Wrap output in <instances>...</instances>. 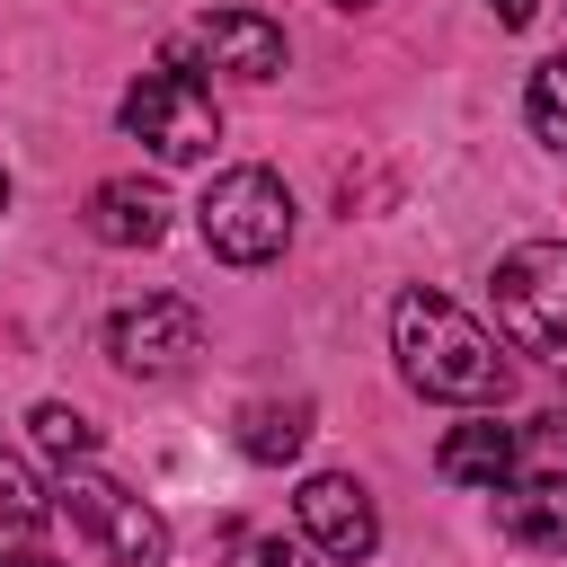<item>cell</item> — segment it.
Here are the masks:
<instances>
[{
    "label": "cell",
    "instance_id": "cell-1",
    "mask_svg": "<svg viewBox=\"0 0 567 567\" xmlns=\"http://www.w3.org/2000/svg\"><path fill=\"white\" fill-rule=\"evenodd\" d=\"M390 354H399L408 390H425V399H443V408H496V399H505V346H496L470 310H452L443 292H399V310H390Z\"/></svg>",
    "mask_w": 567,
    "mask_h": 567
},
{
    "label": "cell",
    "instance_id": "cell-2",
    "mask_svg": "<svg viewBox=\"0 0 567 567\" xmlns=\"http://www.w3.org/2000/svg\"><path fill=\"white\" fill-rule=\"evenodd\" d=\"M496 337L549 372H567V239H523L496 257Z\"/></svg>",
    "mask_w": 567,
    "mask_h": 567
},
{
    "label": "cell",
    "instance_id": "cell-3",
    "mask_svg": "<svg viewBox=\"0 0 567 567\" xmlns=\"http://www.w3.org/2000/svg\"><path fill=\"white\" fill-rule=\"evenodd\" d=\"M124 133L159 159V168H195V159H213V142H221V115H213V89L195 80V71H177V62H159V71H142L133 89H124Z\"/></svg>",
    "mask_w": 567,
    "mask_h": 567
},
{
    "label": "cell",
    "instance_id": "cell-4",
    "mask_svg": "<svg viewBox=\"0 0 567 567\" xmlns=\"http://www.w3.org/2000/svg\"><path fill=\"white\" fill-rule=\"evenodd\" d=\"M195 230H204L213 257L266 266V257H284V239H292V195H284L275 168H221V177L204 186V204H195Z\"/></svg>",
    "mask_w": 567,
    "mask_h": 567
},
{
    "label": "cell",
    "instance_id": "cell-5",
    "mask_svg": "<svg viewBox=\"0 0 567 567\" xmlns=\"http://www.w3.org/2000/svg\"><path fill=\"white\" fill-rule=\"evenodd\" d=\"M53 514H71V523L115 558V567H168V523H159L124 478H106V470H89V461H71V470H62Z\"/></svg>",
    "mask_w": 567,
    "mask_h": 567
},
{
    "label": "cell",
    "instance_id": "cell-6",
    "mask_svg": "<svg viewBox=\"0 0 567 567\" xmlns=\"http://www.w3.org/2000/svg\"><path fill=\"white\" fill-rule=\"evenodd\" d=\"M106 354L133 381H168V372H186L204 354V310L177 301V292H151V301H133V310L106 319Z\"/></svg>",
    "mask_w": 567,
    "mask_h": 567
},
{
    "label": "cell",
    "instance_id": "cell-7",
    "mask_svg": "<svg viewBox=\"0 0 567 567\" xmlns=\"http://www.w3.org/2000/svg\"><path fill=\"white\" fill-rule=\"evenodd\" d=\"M168 62L186 71V62H213V71H230V80H275L284 71V27L266 18V9H204L186 35H168Z\"/></svg>",
    "mask_w": 567,
    "mask_h": 567
},
{
    "label": "cell",
    "instance_id": "cell-8",
    "mask_svg": "<svg viewBox=\"0 0 567 567\" xmlns=\"http://www.w3.org/2000/svg\"><path fill=\"white\" fill-rule=\"evenodd\" d=\"M292 514H301V540H310L319 558H346V567H354V558H372V549H381V514H372L363 478H346V470L301 478Z\"/></svg>",
    "mask_w": 567,
    "mask_h": 567
},
{
    "label": "cell",
    "instance_id": "cell-9",
    "mask_svg": "<svg viewBox=\"0 0 567 567\" xmlns=\"http://www.w3.org/2000/svg\"><path fill=\"white\" fill-rule=\"evenodd\" d=\"M496 496V532L523 540V549H567V470H540V478H505L487 487Z\"/></svg>",
    "mask_w": 567,
    "mask_h": 567
},
{
    "label": "cell",
    "instance_id": "cell-10",
    "mask_svg": "<svg viewBox=\"0 0 567 567\" xmlns=\"http://www.w3.org/2000/svg\"><path fill=\"white\" fill-rule=\"evenodd\" d=\"M89 239H106V248H159V239H168V204H159V186H142V177H106V186L89 195Z\"/></svg>",
    "mask_w": 567,
    "mask_h": 567
},
{
    "label": "cell",
    "instance_id": "cell-11",
    "mask_svg": "<svg viewBox=\"0 0 567 567\" xmlns=\"http://www.w3.org/2000/svg\"><path fill=\"white\" fill-rule=\"evenodd\" d=\"M514 461H523V434H514V425H496V416L452 425V434H443V452H434V470H443L452 487H505V478H514Z\"/></svg>",
    "mask_w": 567,
    "mask_h": 567
},
{
    "label": "cell",
    "instance_id": "cell-12",
    "mask_svg": "<svg viewBox=\"0 0 567 567\" xmlns=\"http://www.w3.org/2000/svg\"><path fill=\"white\" fill-rule=\"evenodd\" d=\"M301 443H310V399H257L248 416H239V452L248 461H301Z\"/></svg>",
    "mask_w": 567,
    "mask_h": 567
},
{
    "label": "cell",
    "instance_id": "cell-13",
    "mask_svg": "<svg viewBox=\"0 0 567 567\" xmlns=\"http://www.w3.org/2000/svg\"><path fill=\"white\" fill-rule=\"evenodd\" d=\"M44 514H53V487H44V478L0 443V532H35Z\"/></svg>",
    "mask_w": 567,
    "mask_h": 567
},
{
    "label": "cell",
    "instance_id": "cell-14",
    "mask_svg": "<svg viewBox=\"0 0 567 567\" xmlns=\"http://www.w3.org/2000/svg\"><path fill=\"white\" fill-rule=\"evenodd\" d=\"M27 434H35V452H53V461H62V470H71V461H89V452H97V425H89V416H80V408H62V399H44V408H35V416H27Z\"/></svg>",
    "mask_w": 567,
    "mask_h": 567
},
{
    "label": "cell",
    "instance_id": "cell-15",
    "mask_svg": "<svg viewBox=\"0 0 567 567\" xmlns=\"http://www.w3.org/2000/svg\"><path fill=\"white\" fill-rule=\"evenodd\" d=\"M523 115H532V133H540L549 151H567V53H549V62L532 71V89H523Z\"/></svg>",
    "mask_w": 567,
    "mask_h": 567
},
{
    "label": "cell",
    "instance_id": "cell-16",
    "mask_svg": "<svg viewBox=\"0 0 567 567\" xmlns=\"http://www.w3.org/2000/svg\"><path fill=\"white\" fill-rule=\"evenodd\" d=\"M230 567H319V549L310 540H284V532H248L230 549Z\"/></svg>",
    "mask_w": 567,
    "mask_h": 567
},
{
    "label": "cell",
    "instance_id": "cell-17",
    "mask_svg": "<svg viewBox=\"0 0 567 567\" xmlns=\"http://www.w3.org/2000/svg\"><path fill=\"white\" fill-rule=\"evenodd\" d=\"M487 9H496V27H532V9H540V0H487Z\"/></svg>",
    "mask_w": 567,
    "mask_h": 567
},
{
    "label": "cell",
    "instance_id": "cell-18",
    "mask_svg": "<svg viewBox=\"0 0 567 567\" xmlns=\"http://www.w3.org/2000/svg\"><path fill=\"white\" fill-rule=\"evenodd\" d=\"M540 434H558V443H567V416H540Z\"/></svg>",
    "mask_w": 567,
    "mask_h": 567
},
{
    "label": "cell",
    "instance_id": "cell-19",
    "mask_svg": "<svg viewBox=\"0 0 567 567\" xmlns=\"http://www.w3.org/2000/svg\"><path fill=\"white\" fill-rule=\"evenodd\" d=\"M0 567H53V558H35V549H27V558H0Z\"/></svg>",
    "mask_w": 567,
    "mask_h": 567
},
{
    "label": "cell",
    "instance_id": "cell-20",
    "mask_svg": "<svg viewBox=\"0 0 567 567\" xmlns=\"http://www.w3.org/2000/svg\"><path fill=\"white\" fill-rule=\"evenodd\" d=\"M337 9H381V0H337Z\"/></svg>",
    "mask_w": 567,
    "mask_h": 567
},
{
    "label": "cell",
    "instance_id": "cell-21",
    "mask_svg": "<svg viewBox=\"0 0 567 567\" xmlns=\"http://www.w3.org/2000/svg\"><path fill=\"white\" fill-rule=\"evenodd\" d=\"M0 213H9V177H0Z\"/></svg>",
    "mask_w": 567,
    "mask_h": 567
}]
</instances>
